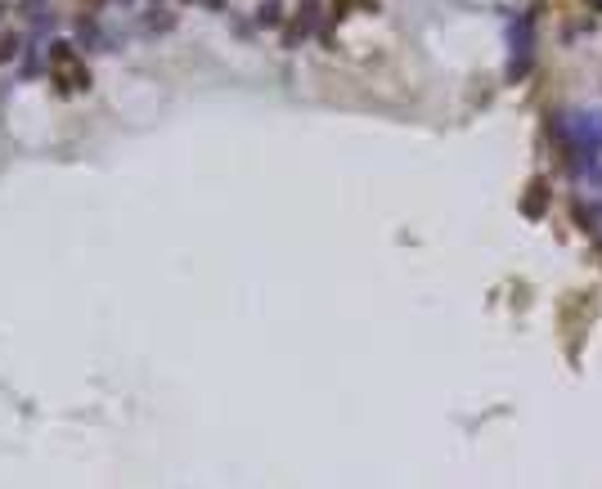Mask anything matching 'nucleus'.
<instances>
[{
    "mask_svg": "<svg viewBox=\"0 0 602 489\" xmlns=\"http://www.w3.org/2000/svg\"><path fill=\"white\" fill-rule=\"evenodd\" d=\"M50 72H54V81H59V90H85V85H90V72H85V63L76 59V50L68 41L50 45Z\"/></svg>",
    "mask_w": 602,
    "mask_h": 489,
    "instance_id": "obj_1",
    "label": "nucleus"
},
{
    "mask_svg": "<svg viewBox=\"0 0 602 489\" xmlns=\"http://www.w3.org/2000/svg\"><path fill=\"white\" fill-rule=\"evenodd\" d=\"M0 14H5V5H0Z\"/></svg>",
    "mask_w": 602,
    "mask_h": 489,
    "instance_id": "obj_5",
    "label": "nucleus"
},
{
    "mask_svg": "<svg viewBox=\"0 0 602 489\" xmlns=\"http://www.w3.org/2000/svg\"><path fill=\"white\" fill-rule=\"evenodd\" d=\"M261 23H279V5H274V0L261 9Z\"/></svg>",
    "mask_w": 602,
    "mask_h": 489,
    "instance_id": "obj_3",
    "label": "nucleus"
},
{
    "mask_svg": "<svg viewBox=\"0 0 602 489\" xmlns=\"http://www.w3.org/2000/svg\"><path fill=\"white\" fill-rule=\"evenodd\" d=\"M203 5H207V9H221V0H203Z\"/></svg>",
    "mask_w": 602,
    "mask_h": 489,
    "instance_id": "obj_4",
    "label": "nucleus"
},
{
    "mask_svg": "<svg viewBox=\"0 0 602 489\" xmlns=\"http://www.w3.org/2000/svg\"><path fill=\"white\" fill-rule=\"evenodd\" d=\"M18 54V36L14 32H0V63H9Z\"/></svg>",
    "mask_w": 602,
    "mask_h": 489,
    "instance_id": "obj_2",
    "label": "nucleus"
}]
</instances>
